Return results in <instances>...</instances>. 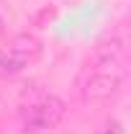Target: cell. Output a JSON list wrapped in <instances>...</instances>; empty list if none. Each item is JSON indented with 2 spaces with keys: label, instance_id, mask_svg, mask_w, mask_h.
Listing matches in <instances>:
<instances>
[{
  "label": "cell",
  "instance_id": "5",
  "mask_svg": "<svg viewBox=\"0 0 131 134\" xmlns=\"http://www.w3.org/2000/svg\"><path fill=\"white\" fill-rule=\"evenodd\" d=\"M21 70H23V62H21V59H16L10 52H8V54L0 52V77H13Z\"/></svg>",
  "mask_w": 131,
  "mask_h": 134
},
{
  "label": "cell",
  "instance_id": "1",
  "mask_svg": "<svg viewBox=\"0 0 131 134\" xmlns=\"http://www.w3.org/2000/svg\"><path fill=\"white\" fill-rule=\"evenodd\" d=\"M64 116H67V103L64 100L59 96H44L33 106H28V111L23 116V129L28 134H44V132L57 129Z\"/></svg>",
  "mask_w": 131,
  "mask_h": 134
},
{
  "label": "cell",
  "instance_id": "6",
  "mask_svg": "<svg viewBox=\"0 0 131 134\" xmlns=\"http://www.w3.org/2000/svg\"><path fill=\"white\" fill-rule=\"evenodd\" d=\"M98 134H126V132H123V124H121V121L111 119V121H105V124L100 126Z\"/></svg>",
  "mask_w": 131,
  "mask_h": 134
},
{
  "label": "cell",
  "instance_id": "3",
  "mask_svg": "<svg viewBox=\"0 0 131 134\" xmlns=\"http://www.w3.org/2000/svg\"><path fill=\"white\" fill-rule=\"evenodd\" d=\"M123 52H126V47H123V41H121L118 36H113L111 41L98 44L95 52H93V57L87 59V72H93V70H113V67H118L121 59H123Z\"/></svg>",
  "mask_w": 131,
  "mask_h": 134
},
{
  "label": "cell",
  "instance_id": "2",
  "mask_svg": "<svg viewBox=\"0 0 131 134\" xmlns=\"http://www.w3.org/2000/svg\"><path fill=\"white\" fill-rule=\"evenodd\" d=\"M123 83V72L121 70H93L87 72V77L80 85L82 100H108L118 93V88Z\"/></svg>",
  "mask_w": 131,
  "mask_h": 134
},
{
  "label": "cell",
  "instance_id": "4",
  "mask_svg": "<svg viewBox=\"0 0 131 134\" xmlns=\"http://www.w3.org/2000/svg\"><path fill=\"white\" fill-rule=\"evenodd\" d=\"M39 52H41V41H39L36 36H31V34H21V36L13 39V44H10V54H13L16 59H21L23 65H26L28 59H33Z\"/></svg>",
  "mask_w": 131,
  "mask_h": 134
}]
</instances>
